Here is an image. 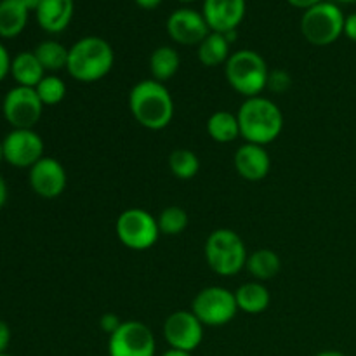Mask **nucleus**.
Returning <instances> with one entry per match:
<instances>
[{"instance_id":"8","label":"nucleus","mask_w":356,"mask_h":356,"mask_svg":"<svg viewBox=\"0 0 356 356\" xmlns=\"http://www.w3.org/2000/svg\"><path fill=\"white\" fill-rule=\"evenodd\" d=\"M191 312L204 325L221 327L235 318L238 306L232 291L225 287H207L193 299Z\"/></svg>"},{"instance_id":"10","label":"nucleus","mask_w":356,"mask_h":356,"mask_svg":"<svg viewBox=\"0 0 356 356\" xmlns=\"http://www.w3.org/2000/svg\"><path fill=\"white\" fill-rule=\"evenodd\" d=\"M2 111L13 129H33L35 124L40 120L44 104L37 90L31 87L16 86L3 97Z\"/></svg>"},{"instance_id":"3","label":"nucleus","mask_w":356,"mask_h":356,"mask_svg":"<svg viewBox=\"0 0 356 356\" xmlns=\"http://www.w3.org/2000/svg\"><path fill=\"white\" fill-rule=\"evenodd\" d=\"M115 54L111 45L101 37H83L68 52L70 75L79 82H97L113 68Z\"/></svg>"},{"instance_id":"15","label":"nucleus","mask_w":356,"mask_h":356,"mask_svg":"<svg viewBox=\"0 0 356 356\" xmlns=\"http://www.w3.org/2000/svg\"><path fill=\"white\" fill-rule=\"evenodd\" d=\"M245 16V0H205L204 17L216 33L236 30Z\"/></svg>"},{"instance_id":"43","label":"nucleus","mask_w":356,"mask_h":356,"mask_svg":"<svg viewBox=\"0 0 356 356\" xmlns=\"http://www.w3.org/2000/svg\"><path fill=\"white\" fill-rule=\"evenodd\" d=\"M0 356H10V355H7V353H0Z\"/></svg>"},{"instance_id":"35","label":"nucleus","mask_w":356,"mask_h":356,"mask_svg":"<svg viewBox=\"0 0 356 356\" xmlns=\"http://www.w3.org/2000/svg\"><path fill=\"white\" fill-rule=\"evenodd\" d=\"M136 3L143 9H156L162 3V0H136Z\"/></svg>"},{"instance_id":"40","label":"nucleus","mask_w":356,"mask_h":356,"mask_svg":"<svg viewBox=\"0 0 356 356\" xmlns=\"http://www.w3.org/2000/svg\"><path fill=\"white\" fill-rule=\"evenodd\" d=\"M3 160V146H2V141H0V163H2Z\"/></svg>"},{"instance_id":"16","label":"nucleus","mask_w":356,"mask_h":356,"mask_svg":"<svg viewBox=\"0 0 356 356\" xmlns=\"http://www.w3.org/2000/svg\"><path fill=\"white\" fill-rule=\"evenodd\" d=\"M270 167L271 159L266 149H264V146L245 143V145L236 149L235 169L243 179L257 183V181L264 179L268 176Z\"/></svg>"},{"instance_id":"30","label":"nucleus","mask_w":356,"mask_h":356,"mask_svg":"<svg viewBox=\"0 0 356 356\" xmlns=\"http://www.w3.org/2000/svg\"><path fill=\"white\" fill-rule=\"evenodd\" d=\"M122 323L124 322H122V320L118 318L115 313H104V315L99 318L101 330H103V332H106L108 336H111L113 332H117V330L120 329Z\"/></svg>"},{"instance_id":"23","label":"nucleus","mask_w":356,"mask_h":356,"mask_svg":"<svg viewBox=\"0 0 356 356\" xmlns=\"http://www.w3.org/2000/svg\"><path fill=\"white\" fill-rule=\"evenodd\" d=\"M207 132L216 143H221V145L235 141L240 136L238 118L232 111H216V113L211 115L207 122Z\"/></svg>"},{"instance_id":"13","label":"nucleus","mask_w":356,"mask_h":356,"mask_svg":"<svg viewBox=\"0 0 356 356\" xmlns=\"http://www.w3.org/2000/svg\"><path fill=\"white\" fill-rule=\"evenodd\" d=\"M209 24L204 14L191 9H177L167 19L170 38L181 45H200L209 35Z\"/></svg>"},{"instance_id":"17","label":"nucleus","mask_w":356,"mask_h":356,"mask_svg":"<svg viewBox=\"0 0 356 356\" xmlns=\"http://www.w3.org/2000/svg\"><path fill=\"white\" fill-rule=\"evenodd\" d=\"M73 9V0H42L35 14L42 30L49 33H61L72 21Z\"/></svg>"},{"instance_id":"29","label":"nucleus","mask_w":356,"mask_h":356,"mask_svg":"<svg viewBox=\"0 0 356 356\" xmlns=\"http://www.w3.org/2000/svg\"><path fill=\"white\" fill-rule=\"evenodd\" d=\"M291 86L292 79L285 70H275V72H270V75H268L266 89H270L271 92L284 94L291 89Z\"/></svg>"},{"instance_id":"7","label":"nucleus","mask_w":356,"mask_h":356,"mask_svg":"<svg viewBox=\"0 0 356 356\" xmlns=\"http://www.w3.org/2000/svg\"><path fill=\"white\" fill-rule=\"evenodd\" d=\"M118 240L132 250H146L156 243L160 236L159 221L143 209H127L115 225Z\"/></svg>"},{"instance_id":"11","label":"nucleus","mask_w":356,"mask_h":356,"mask_svg":"<svg viewBox=\"0 0 356 356\" xmlns=\"http://www.w3.org/2000/svg\"><path fill=\"white\" fill-rule=\"evenodd\" d=\"M3 160L17 169H31L44 159V141L33 129H13L3 138Z\"/></svg>"},{"instance_id":"9","label":"nucleus","mask_w":356,"mask_h":356,"mask_svg":"<svg viewBox=\"0 0 356 356\" xmlns=\"http://www.w3.org/2000/svg\"><path fill=\"white\" fill-rule=\"evenodd\" d=\"M156 343L152 330L141 322L129 320L108 341L110 356H155Z\"/></svg>"},{"instance_id":"25","label":"nucleus","mask_w":356,"mask_h":356,"mask_svg":"<svg viewBox=\"0 0 356 356\" xmlns=\"http://www.w3.org/2000/svg\"><path fill=\"white\" fill-rule=\"evenodd\" d=\"M33 52L38 61H40V65L44 66L45 72H61L68 65L70 49H66L65 45L56 40L42 42Z\"/></svg>"},{"instance_id":"36","label":"nucleus","mask_w":356,"mask_h":356,"mask_svg":"<svg viewBox=\"0 0 356 356\" xmlns=\"http://www.w3.org/2000/svg\"><path fill=\"white\" fill-rule=\"evenodd\" d=\"M6 202H7V184L6 181H3V177L0 176V209L6 205Z\"/></svg>"},{"instance_id":"4","label":"nucleus","mask_w":356,"mask_h":356,"mask_svg":"<svg viewBox=\"0 0 356 356\" xmlns=\"http://www.w3.org/2000/svg\"><path fill=\"white\" fill-rule=\"evenodd\" d=\"M225 72L229 86L245 97L259 96L266 89L270 75L263 56L249 49H242L229 56Z\"/></svg>"},{"instance_id":"28","label":"nucleus","mask_w":356,"mask_h":356,"mask_svg":"<svg viewBox=\"0 0 356 356\" xmlns=\"http://www.w3.org/2000/svg\"><path fill=\"white\" fill-rule=\"evenodd\" d=\"M156 221H159L160 233H165V235H179V233H183L186 229L188 214L184 209L172 205V207L163 209Z\"/></svg>"},{"instance_id":"33","label":"nucleus","mask_w":356,"mask_h":356,"mask_svg":"<svg viewBox=\"0 0 356 356\" xmlns=\"http://www.w3.org/2000/svg\"><path fill=\"white\" fill-rule=\"evenodd\" d=\"M344 35H346L350 40L356 42V13L350 14V16L344 19Z\"/></svg>"},{"instance_id":"37","label":"nucleus","mask_w":356,"mask_h":356,"mask_svg":"<svg viewBox=\"0 0 356 356\" xmlns=\"http://www.w3.org/2000/svg\"><path fill=\"white\" fill-rule=\"evenodd\" d=\"M162 356H191V353H188V351L174 350V348H170V350H167Z\"/></svg>"},{"instance_id":"24","label":"nucleus","mask_w":356,"mask_h":356,"mask_svg":"<svg viewBox=\"0 0 356 356\" xmlns=\"http://www.w3.org/2000/svg\"><path fill=\"white\" fill-rule=\"evenodd\" d=\"M179 65L181 59L177 51L172 47H167V45L155 49L152 58H149V70H152L153 80H156V82H165V80L172 79L179 70Z\"/></svg>"},{"instance_id":"14","label":"nucleus","mask_w":356,"mask_h":356,"mask_svg":"<svg viewBox=\"0 0 356 356\" xmlns=\"http://www.w3.org/2000/svg\"><path fill=\"white\" fill-rule=\"evenodd\" d=\"M66 170L56 159L44 156L30 169V186L38 197L58 198L66 188Z\"/></svg>"},{"instance_id":"38","label":"nucleus","mask_w":356,"mask_h":356,"mask_svg":"<svg viewBox=\"0 0 356 356\" xmlns=\"http://www.w3.org/2000/svg\"><path fill=\"white\" fill-rule=\"evenodd\" d=\"M42 0H23V3L26 6L28 10H37L38 6H40Z\"/></svg>"},{"instance_id":"19","label":"nucleus","mask_w":356,"mask_h":356,"mask_svg":"<svg viewBox=\"0 0 356 356\" xmlns=\"http://www.w3.org/2000/svg\"><path fill=\"white\" fill-rule=\"evenodd\" d=\"M28 13L23 0H0V37H17L26 26Z\"/></svg>"},{"instance_id":"41","label":"nucleus","mask_w":356,"mask_h":356,"mask_svg":"<svg viewBox=\"0 0 356 356\" xmlns=\"http://www.w3.org/2000/svg\"><path fill=\"white\" fill-rule=\"evenodd\" d=\"M337 2H344V3H350V2H356V0H337Z\"/></svg>"},{"instance_id":"42","label":"nucleus","mask_w":356,"mask_h":356,"mask_svg":"<svg viewBox=\"0 0 356 356\" xmlns=\"http://www.w3.org/2000/svg\"><path fill=\"white\" fill-rule=\"evenodd\" d=\"M179 2H193V0H179Z\"/></svg>"},{"instance_id":"6","label":"nucleus","mask_w":356,"mask_h":356,"mask_svg":"<svg viewBox=\"0 0 356 356\" xmlns=\"http://www.w3.org/2000/svg\"><path fill=\"white\" fill-rule=\"evenodd\" d=\"M344 14L336 3L320 2L305 10L301 31L313 45H330L344 33Z\"/></svg>"},{"instance_id":"26","label":"nucleus","mask_w":356,"mask_h":356,"mask_svg":"<svg viewBox=\"0 0 356 356\" xmlns=\"http://www.w3.org/2000/svg\"><path fill=\"white\" fill-rule=\"evenodd\" d=\"M169 167L170 172L177 177V179H193L200 170V160L195 155L191 149L179 148L174 149L169 156Z\"/></svg>"},{"instance_id":"21","label":"nucleus","mask_w":356,"mask_h":356,"mask_svg":"<svg viewBox=\"0 0 356 356\" xmlns=\"http://www.w3.org/2000/svg\"><path fill=\"white\" fill-rule=\"evenodd\" d=\"M280 257L271 249H257L247 257L245 268L257 282L271 280L280 271Z\"/></svg>"},{"instance_id":"32","label":"nucleus","mask_w":356,"mask_h":356,"mask_svg":"<svg viewBox=\"0 0 356 356\" xmlns=\"http://www.w3.org/2000/svg\"><path fill=\"white\" fill-rule=\"evenodd\" d=\"M10 343V329L6 322L0 320V353H6Z\"/></svg>"},{"instance_id":"22","label":"nucleus","mask_w":356,"mask_h":356,"mask_svg":"<svg viewBox=\"0 0 356 356\" xmlns=\"http://www.w3.org/2000/svg\"><path fill=\"white\" fill-rule=\"evenodd\" d=\"M229 42L226 40V37L222 33H209L207 37L204 38L200 45H198V59L204 66H209V68H214V66H219L229 59Z\"/></svg>"},{"instance_id":"1","label":"nucleus","mask_w":356,"mask_h":356,"mask_svg":"<svg viewBox=\"0 0 356 356\" xmlns=\"http://www.w3.org/2000/svg\"><path fill=\"white\" fill-rule=\"evenodd\" d=\"M129 108L139 125L162 131L174 118V101L169 89L156 80H141L129 94Z\"/></svg>"},{"instance_id":"20","label":"nucleus","mask_w":356,"mask_h":356,"mask_svg":"<svg viewBox=\"0 0 356 356\" xmlns=\"http://www.w3.org/2000/svg\"><path fill=\"white\" fill-rule=\"evenodd\" d=\"M235 299L238 309L249 313V315H257V313H263L264 309H268L271 296L261 282H247L236 289Z\"/></svg>"},{"instance_id":"12","label":"nucleus","mask_w":356,"mask_h":356,"mask_svg":"<svg viewBox=\"0 0 356 356\" xmlns=\"http://www.w3.org/2000/svg\"><path fill=\"white\" fill-rule=\"evenodd\" d=\"M163 337L174 350L191 353L204 339V323L193 312H174L163 323Z\"/></svg>"},{"instance_id":"5","label":"nucleus","mask_w":356,"mask_h":356,"mask_svg":"<svg viewBox=\"0 0 356 356\" xmlns=\"http://www.w3.org/2000/svg\"><path fill=\"white\" fill-rule=\"evenodd\" d=\"M247 249L240 235L233 229L219 228L205 242V259L211 270L221 277H233L247 263Z\"/></svg>"},{"instance_id":"2","label":"nucleus","mask_w":356,"mask_h":356,"mask_svg":"<svg viewBox=\"0 0 356 356\" xmlns=\"http://www.w3.org/2000/svg\"><path fill=\"white\" fill-rule=\"evenodd\" d=\"M236 118L240 136L252 145H270L284 129V115L280 108L268 97H247L240 106Z\"/></svg>"},{"instance_id":"34","label":"nucleus","mask_w":356,"mask_h":356,"mask_svg":"<svg viewBox=\"0 0 356 356\" xmlns=\"http://www.w3.org/2000/svg\"><path fill=\"white\" fill-rule=\"evenodd\" d=\"M289 3H291V6H294V7H298V9H309V7H313V6H316V3H320V2H323V0H287Z\"/></svg>"},{"instance_id":"31","label":"nucleus","mask_w":356,"mask_h":356,"mask_svg":"<svg viewBox=\"0 0 356 356\" xmlns=\"http://www.w3.org/2000/svg\"><path fill=\"white\" fill-rule=\"evenodd\" d=\"M10 63H13V59H10L9 52L0 44V82L10 73Z\"/></svg>"},{"instance_id":"39","label":"nucleus","mask_w":356,"mask_h":356,"mask_svg":"<svg viewBox=\"0 0 356 356\" xmlns=\"http://www.w3.org/2000/svg\"><path fill=\"white\" fill-rule=\"evenodd\" d=\"M315 356H346V355L341 353V351H322V353H318Z\"/></svg>"},{"instance_id":"27","label":"nucleus","mask_w":356,"mask_h":356,"mask_svg":"<svg viewBox=\"0 0 356 356\" xmlns=\"http://www.w3.org/2000/svg\"><path fill=\"white\" fill-rule=\"evenodd\" d=\"M38 97L44 106H54L59 104L66 96V83L56 75H45L37 87Z\"/></svg>"},{"instance_id":"18","label":"nucleus","mask_w":356,"mask_h":356,"mask_svg":"<svg viewBox=\"0 0 356 356\" xmlns=\"http://www.w3.org/2000/svg\"><path fill=\"white\" fill-rule=\"evenodd\" d=\"M44 73V66L40 65L35 52H19L13 59V63H10V75L16 80L17 86L21 87H31V89H35L40 83V80L45 76Z\"/></svg>"}]
</instances>
